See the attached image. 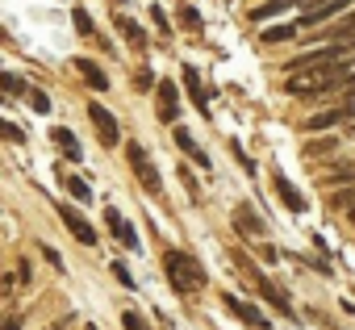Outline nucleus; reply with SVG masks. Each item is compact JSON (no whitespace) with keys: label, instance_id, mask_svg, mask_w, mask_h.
<instances>
[{"label":"nucleus","instance_id":"obj_1","mask_svg":"<svg viewBox=\"0 0 355 330\" xmlns=\"http://www.w3.org/2000/svg\"><path fill=\"white\" fill-rule=\"evenodd\" d=\"M351 63H338V67H318V71H301V76H284V92L288 96H326L334 88H347L351 80Z\"/></svg>","mask_w":355,"mask_h":330},{"label":"nucleus","instance_id":"obj_2","mask_svg":"<svg viewBox=\"0 0 355 330\" xmlns=\"http://www.w3.org/2000/svg\"><path fill=\"white\" fill-rule=\"evenodd\" d=\"M163 276H167V284L175 288V293H197V288H205V268L193 259V255H184V251H175V247H163Z\"/></svg>","mask_w":355,"mask_h":330},{"label":"nucleus","instance_id":"obj_3","mask_svg":"<svg viewBox=\"0 0 355 330\" xmlns=\"http://www.w3.org/2000/svg\"><path fill=\"white\" fill-rule=\"evenodd\" d=\"M125 159H130V168H134V176H138V184L146 189V193H163V176L155 172V163H150V155H146V146L142 142H130L125 146Z\"/></svg>","mask_w":355,"mask_h":330},{"label":"nucleus","instance_id":"obj_4","mask_svg":"<svg viewBox=\"0 0 355 330\" xmlns=\"http://www.w3.org/2000/svg\"><path fill=\"white\" fill-rule=\"evenodd\" d=\"M343 121H355V96H347V101H343V105H334V109L313 113V117L305 121V130H309V134H318V130H334V125H343Z\"/></svg>","mask_w":355,"mask_h":330},{"label":"nucleus","instance_id":"obj_5","mask_svg":"<svg viewBox=\"0 0 355 330\" xmlns=\"http://www.w3.org/2000/svg\"><path fill=\"white\" fill-rule=\"evenodd\" d=\"M234 230H239L247 243H259V238L268 234V226H263V218L251 209V201H239V205H234Z\"/></svg>","mask_w":355,"mask_h":330},{"label":"nucleus","instance_id":"obj_6","mask_svg":"<svg viewBox=\"0 0 355 330\" xmlns=\"http://www.w3.org/2000/svg\"><path fill=\"white\" fill-rule=\"evenodd\" d=\"M88 121H92V125L101 130V142H105V146H117V142H121L117 117H113V113H109V109H105L101 101H88Z\"/></svg>","mask_w":355,"mask_h":330},{"label":"nucleus","instance_id":"obj_7","mask_svg":"<svg viewBox=\"0 0 355 330\" xmlns=\"http://www.w3.org/2000/svg\"><path fill=\"white\" fill-rule=\"evenodd\" d=\"M351 5H355V0H322V5H313V9H305V13H301V21H297V26L313 30V26H322V21H330V17L347 13Z\"/></svg>","mask_w":355,"mask_h":330},{"label":"nucleus","instance_id":"obj_8","mask_svg":"<svg viewBox=\"0 0 355 330\" xmlns=\"http://www.w3.org/2000/svg\"><path fill=\"white\" fill-rule=\"evenodd\" d=\"M155 96H159V121H167V125H175L180 121V92H175V84L171 80H159V88H155Z\"/></svg>","mask_w":355,"mask_h":330},{"label":"nucleus","instance_id":"obj_9","mask_svg":"<svg viewBox=\"0 0 355 330\" xmlns=\"http://www.w3.org/2000/svg\"><path fill=\"white\" fill-rule=\"evenodd\" d=\"M59 218H63V226H67L84 247H96V230H92V222H88L76 205H59Z\"/></svg>","mask_w":355,"mask_h":330},{"label":"nucleus","instance_id":"obj_10","mask_svg":"<svg viewBox=\"0 0 355 330\" xmlns=\"http://www.w3.org/2000/svg\"><path fill=\"white\" fill-rule=\"evenodd\" d=\"M272 184H276V197L284 201V209H293V214H305L309 209V201H305V193L284 176V172H272Z\"/></svg>","mask_w":355,"mask_h":330},{"label":"nucleus","instance_id":"obj_11","mask_svg":"<svg viewBox=\"0 0 355 330\" xmlns=\"http://www.w3.org/2000/svg\"><path fill=\"white\" fill-rule=\"evenodd\" d=\"M255 284H259V293H263V301L280 313V318H297V309H293V301H288V293L276 284V280H268V276H255Z\"/></svg>","mask_w":355,"mask_h":330},{"label":"nucleus","instance_id":"obj_12","mask_svg":"<svg viewBox=\"0 0 355 330\" xmlns=\"http://www.w3.org/2000/svg\"><path fill=\"white\" fill-rule=\"evenodd\" d=\"M222 301H226V309H230L239 322H247V326H255V330H259V326H268V313H263L259 305H251V301H243V297H234V293H226Z\"/></svg>","mask_w":355,"mask_h":330},{"label":"nucleus","instance_id":"obj_13","mask_svg":"<svg viewBox=\"0 0 355 330\" xmlns=\"http://www.w3.org/2000/svg\"><path fill=\"white\" fill-rule=\"evenodd\" d=\"M175 146H180V150H184V155H189V159L197 163V168H205V172H209V155H205V150L197 146L193 130H184V125H175Z\"/></svg>","mask_w":355,"mask_h":330},{"label":"nucleus","instance_id":"obj_14","mask_svg":"<svg viewBox=\"0 0 355 330\" xmlns=\"http://www.w3.org/2000/svg\"><path fill=\"white\" fill-rule=\"evenodd\" d=\"M105 222H109V230L117 234V243H121V247H134V251H138V230H134L117 209H105Z\"/></svg>","mask_w":355,"mask_h":330},{"label":"nucleus","instance_id":"obj_15","mask_svg":"<svg viewBox=\"0 0 355 330\" xmlns=\"http://www.w3.org/2000/svg\"><path fill=\"white\" fill-rule=\"evenodd\" d=\"M71 67H76V71L84 76V84H88L92 92H105V88H109V76H105V71H101V67H96L92 59H76Z\"/></svg>","mask_w":355,"mask_h":330},{"label":"nucleus","instance_id":"obj_16","mask_svg":"<svg viewBox=\"0 0 355 330\" xmlns=\"http://www.w3.org/2000/svg\"><path fill=\"white\" fill-rule=\"evenodd\" d=\"M305 38H326V42H355V13H351V17H343V21H334L330 30H322V34H305Z\"/></svg>","mask_w":355,"mask_h":330},{"label":"nucleus","instance_id":"obj_17","mask_svg":"<svg viewBox=\"0 0 355 330\" xmlns=\"http://www.w3.org/2000/svg\"><path fill=\"white\" fill-rule=\"evenodd\" d=\"M184 88H189V96H193L197 113L205 117V113H209V101H205V88H201V76H197V67H189V63H184Z\"/></svg>","mask_w":355,"mask_h":330},{"label":"nucleus","instance_id":"obj_18","mask_svg":"<svg viewBox=\"0 0 355 330\" xmlns=\"http://www.w3.org/2000/svg\"><path fill=\"white\" fill-rule=\"evenodd\" d=\"M117 30L125 34V42H130L134 51H146V30H142L138 21H130V17H117Z\"/></svg>","mask_w":355,"mask_h":330},{"label":"nucleus","instance_id":"obj_19","mask_svg":"<svg viewBox=\"0 0 355 330\" xmlns=\"http://www.w3.org/2000/svg\"><path fill=\"white\" fill-rule=\"evenodd\" d=\"M51 134H55V142H59V150H63L67 159H76V163H80V155H84V150H80V142H76V134H71L67 125H55Z\"/></svg>","mask_w":355,"mask_h":330},{"label":"nucleus","instance_id":"obj_20","mask_svg":"<svg viewBox=\"0 0 355 330\" xmlns=\"http://www.w3.org/2000/svg\"><path fill=\"white\" fill-rule=\"evenodd\" d=\"M284 9H293V0H268V5H255L251 9V21H268V17H276Z\"/></svg>","mask_w":355,"mask_h":330},{"label":"nucleus","instance_id":"obj_21","mask_svg":"<svg viewBox=\"0 0 355 330\" xmlns=\"http://www.w3.org/2000/svg\"><path fill=\"white\" fill-rule=\"evenodd\" d=\"M71 21H76V30H80L84 38H101L96 26H92V17H88V9H71Z\"/></svg>","mask_w":355,"mask_h":330},{"label":"nucleus","instance_id":"obj_22","mask_svg":"<svg viewBox=\"0 0 355 330\" xmlns=\"http://www.w3.org/2000/svg\"><path fill=\"white\" fill-rule=\"evenodd\" d=\"M63 184H67V193H71L76 201H84V205L92 201V189H88V184H84L80 176H63Z\"/></svg>","mask_w":355,"mask_h":330},{"label":"nucleus","instance_id":"obj_23","mask_svg":"<svg viewBox=\"0 0 355 330\" xmlns=\"http://www.w3.org/2000/svg\"><path fill=\"white\" fill-rule=\"evenodd\" d=\"M297 30H301V26H268L263 42H288V38H297Z\"/></svg>","mask_w":355,"mask_h":330},{"label":"nucleus","instance_id":"obj_24","mask_svg":"<svg viewBox=\"0 0 355 330\" xmlns=\"http://www.w3.org/2000/svg\"><path fill=\"white\" fill-rule=\"evenodd\" d=\"M26 105H30L34 113H51V96H46L42 88H30V92H26Z\"/></svg>","mask_w":355,"mask_h":330},{"label":"nucleus","instance_id":"obj_25","mask_svg":"<svg viewBox=\"0 0 355 330\" xmlns=\"http://www.w3.org/2000/svg\"><path fill=\"white\" fill-rule=\"evenodd\" d=\"M334 146H338L334 138H313V142H305V155L313 159V155H326V150H334Z\"/></svg>","mask_w":355,"mask_h":330},{"label":"nucleus","instance_id":"obj_26","mask_svg":"<svg viewBox=\"0 0 355 330\" xmlns=\"http://www.w3.org/2000/svg\"><path fill=\"white\" fill-rule=\"evenodd\" d=\"M0 88H5L9 96H17V92H26V84H21V76H13V71H5V76H0Z\"/></svg>","mask_w":355,"mask_h":330},{"label":"nucleus","instance_id":"obj_27","mask_svg":"<svg viewBox=\"0 0 355 330\" xmlns=\"http://www.w3.org/2000/svg\"><path fill=\"white\" fill-rule=\"evenodd\" d=\"M180 26H189V30H201V13H197L193 5H184V9H180Z\"/></svg>","mask_w":355,"mask_h":330},{"label":"nucleus","instance_id":"obj_28","mask_svg":"<svg viewBox=\"0 0 355 330\" xmlns=\"http://www.w3.org/2000/svg\"><path fill=\"white\" fill-rule=\"evenodd\" d=\"M180 180H184V189H189V197H193V201L201 205V184L193 180V172H189V168H180Z\"/></svg>","mask_w":355,"mask_h":330},{"label":"nucleus","instance_id":"obj_29","mask_svg":"<svg viewBox=\"0 0 355 330\" xmlns=\"http://www.w3.org/2000/svg\"><path fill=\"white\" fill-rule=\"evenodd\" d=\"M121 326H125V330H146V322H142L134 309H125V313H121Z\"/></svg>","mask_w":355,"mask_h":330},{"label":"nucleus","instance_id":"obj_30","mask_svg":"<svg viewBox=\"0 0 355 330\" xmlns=\"http://www.w3.org/2000/svg\"><path fill=\"white\" fill-rule=\"evenodd\" d=\"M113 276H117V284L134 288V276H130V268H125V263H113Z\"/></svg>","mask_w":355,"mask_h":330},{"label":"nucleus","instance_id":"obj_31","mask_svg":"<svg viewBox=\"0 0 355 330\" xmlns=\"http://www.w3.org/2000/svg\"><path fill=\"white\" fill-rule=\"evenodd\" d=\"M351 201H355V193H334L330 209H351Z\"/></svg>","mask_w":355,"mask_h":330},{"label":"nucleus","instance_id":"obj_32","mask_svg":"<svg viewBox=\"0 0 355 330\" xmlns=\"http://www.w3.org/2000/svg\"><path fill=\"white\" fill-rule=\"evenodd\" d=\"M134 80H138V88H159V84H155V76H150L146 67H138V76H134Z\"/></svg>","mask_w":355,"mask_h":330},{"label":"nucleus","instance_id":"obj_33","mask_svg":"<svg viewBox=\"0 0 355 330\" xmlns=\"http://www.w3.org/2000/svg\"><path fill=\"white\" fill-rule=\"evenodd\" d=\"M150 21H155V26H159V30H163V34H167V13H163V9H159V5H155V9H150Z\"/></svg>","mask_w":355,"mask_h":330},{"label":"nucleus","instance_id":"obj_34","mask_svg":"<svg viewBox=\"0 0 355 330\" xmlns=\"http://www.w3.org/2000/svg\"><path fill=\"white\" fill-rule=\"evenodd\" d=\"M42 255H46V263H51V268H63V259H59V251H55V247H42Z\"/></svg>","mask_w":355,"mask_h":330},{"label":"nucleus","instance_id":"obj_35","mask_svg":"<svg viewBox=\"0 0 355 330\" xmlns=\"http://www.w3.org/2000/svg\"><path fill=\"white\" fill-rule=\"evenodd\" d=\"M5 138H9V142H21V138H26V134H21V130H17V125H5Z\"/></svg>","mask_w":355,"mask_h":330},{"label":"nucleus","instance_id":"obj_36","mask_svg":"<svg viewBox=\"0 0 355 330\" xmlns=\"http://www.w3.org/2000/svg\"><path fill=\"white\" fill-rule=\"evenodd\" d=\"M5 330H21V318H9V322H5Z\"/></svg>","mask_w":355,"mask_h":330},{"label":"nucleus","instance_id":"obj_37","mask_svg":"<svg viewBox=\"0 0 355 330\" xmlns=\"http://www.w3.org/2000/svg\"><path fill=\"white\" fill-rule=\"evenodd\" d=\"M347 88H351V92H355V76H351V80H347Z\"/></svg>","mask_w":355,"mask_h":330},{"label":"nucleus","instance_id":"obj_38","mask_svg":"<svg viewBox=\"0 0 355 330\" xmlns=\"http://www.w3.org/2000/svg\"><path fill=\"white\" fill-rule=\"evenodd\" d=\"M351 222H355V205H351Z\"/></svg>","mask_w":355,"mask_h":330},{"label":"nucleus","instance_id":"obj_39","mask_svg":"<svg viewBox=\"0 0 355 330\" xmlns=\"http://www.w3.org/2000/svg\"><path fill=\"white\" fill-rule=\"evenodd\" d=\"M117 5H125V0H117Z\"/></svg>","mask_w":355,"mask_h":330},{"label":"nucleus","instance_id":"obj_40","mask_svg":"<svg viewBox=\"0 0 355 330\" xmlns=\"http://www.w3.org/2000/svg\"><path fill=\"white\" fill-rule=\"evenodd\" d=\"M351 134H355V130H351Z\"/></svg>","mask_w":355,"mask_h":330}]
</instances>
